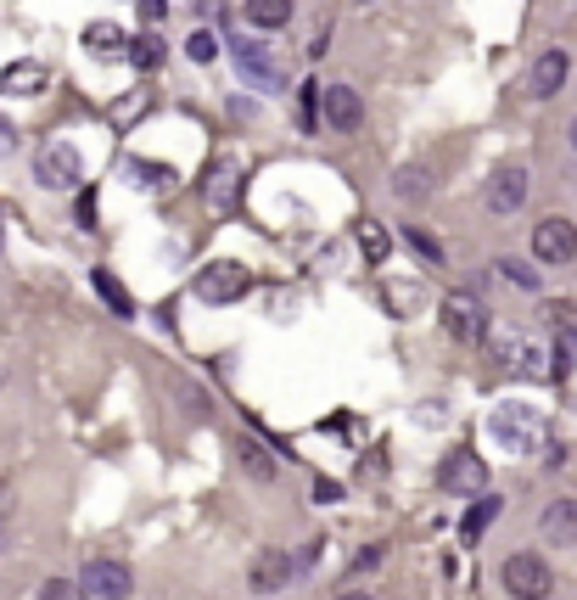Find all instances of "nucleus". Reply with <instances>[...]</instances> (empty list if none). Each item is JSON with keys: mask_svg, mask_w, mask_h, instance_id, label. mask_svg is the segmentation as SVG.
<instances>
[{"mask_svg": "<svg viewBox=\"0 0 577 600\" xmlns=\"http://www.w3.org/2000/svg\"><path fill=\"white\" fill-rule=\"evenodd\" d=\"M488 438L505 443V455H533L544 449V415L533 404H499L488 410Z\"/></svg>", "mask_w": 577, "mask_h": 600, "instance_id": "1", "label": "nucleus"}, {"mask_svg": "<svg viewBox=\"0 0 577 600\" xmlns=\"http://www.w3.org/2000/svg\"><path fill=\"white\" fill-rule=\"evenodd\" d=\"M499 584H505L510 600H544L549 589H555V578H549V561L544 556L516 550V556H505V567H499Z\"/></svg>", "mask_w": 577, "mask_h": 600, "instance_id": "2", "label": "nucleus"}, {"mask_svg": "<svg viewBox=\"0 0 577 600\" xmlns=\"http://www.w3.org/2000/svg\"><path fill=\"white\" fill-rule=\"evenodd\" d=\"M191 292H197L202 303H213V309H225V303L253 292V275H247V264H236V258H219V264H208V270L197 275Z\"/></svg>", "mask_w": 577, "mask_h": 600, "instance_id": "3", "label": "nucleus"}, {"mask_svg": "<svg viewBox=\"0 0 577 600\" xmlns=\"http://www.w3.org/2000/svg\"><path fill=\"white\" fill-rule=\"evenodd\" d=\"M34 174H40V186H51V191H73L85 180V158H79L73 141H45L40 158H34Z\"/></svg>", "mask_w": 577, "mask_h": 600, "instance_id": "4", "label": "nucleus"}, {"mask_svg": "<svg viewBox=\"0 0 577 600\" xmlns=\"http://www.w3.org/2000/svg\"><path fill=\"white\" fill-rule=\"evenodd\" d=\"M230 57H236V73L247 79V85L269 90V96H281L286 73H281V62H275V51H269L264 40H236V45H230Z\"/></svg>", "mask_w": 577, "mask_h": 600, "instance_id": "5", "label": "nucleus"}, {"mask_svg": "<svg viewBox=\"0 0 577 600\" xmlns=\"http://www.w3.org/2000/svg\"><path fill=\"white\" fill-rule=\"evenodd\" d=\"M533 258L538 264H572L577 258V225L561 214H549L533 225Z\"/></svg>", "mask_w": 577, "mask_h": 600, "instance_id": "6", "label": "nucleus"}, {"mask_svg": "<svg viewBox=\"0 0 577 600\" xmlns=\"http://www.w3.org/2000/svg\"><path fill=\"white\" fill-rule=\"evenodd\" d=\"M437 483L449 488V494H482V488H488V460L471 455V449H454V455H443V466H437Z\"/></svg>", "mask_w": 577, "mask_h": 600, "instance_id": "7", "label": "nucleus"}, {"mask_svg": "<svg viewBox=\"0 0 577 600\" xmlns=\"http://www.w3.org/2000/svg\"><path fill=\"white\" fill-rule=\"evenodd\" d=\"M443 326H449V337H460V343H477L482 331H488V309H482V298H471V292H454V298H443Z\"/></svg>", "mask_w": 577, "mask_h": 600, "instance_id": "8", "label": "nucleus"}, {"mask_svg": "<svg viewBox=\"0 0 577 600\" xmlns=\"http://www.w3.org/2000/svg\"><path fill=\"white\" fill-rule=\"evenodd\" d=\"M493 348H499V359H505L516 376H533V382H549V376H555V359H549L538 343H527V337H499Z\"/></svg>", "mask_w": 577, "mask_h": 600, "instance_id": "9", "label": "nucleus"}, {"mask_svg": "<svg viewBox=\"0 0 577 600\" xmlns=\"http://www.w3.org/2000/svg\"><path fill=\"white\" fill-rule=\"evenodd\" d=\"M79 584L90 589V595H101V600H129L135 595V572L124 567V561H90L85 567V578H79Z\"/></svg>", "mask_w": 577, "mask_h": 600, "instance_id": "10", "label": "nucleus"}, {"mask_svg": "<svg viewBox=\"0 0 577 600\" xmlns=\"http://www.w3.org/2000/svg\"><path fill=\"white\" fill-rule=\"evenodd\" d=\"M566 73H572V57H566L561 45H549V51H538V62H533V73H527V90L533 96H555V90L566 85Z\"/></svg>", "mask_w": 577, "mask_h": 600, "instance_id": "11", "label": "nucleus"}, {"mask_svg": "<svg viewBox=\"0 0 577 600\" xmlns=\"http://www.w3.org/2000/svg\"><path fill=\"white\" fill-rule=\"evenodd\" d=\"M521 202H527V169H521V163H505V169L488 180V208L493 214H516Z\"/></svg>", "mask_w": 577, "mask_h": 600, "instance_id": "12", "label": "nucleus"}, {"mask_svg": "<svg viewBox=\"0 0 577 600\" xmlns=\"http://www.w3.org/2000/svg\"><path fill=\"white\" fill-rule=\"evenodd\" d=\"M286 578H292V556L286 550H258L253 572H247V589L253 595H275V589H286Z\"/></svg>", "mask_w": 577, "mask_h": 600, "instance_id": "13", "label": "nucleus"}, {"mask_svg": "<svg viewBox=\"0 0 577 600\" xmlns=\"http://www.w3.org/2000/svg\"><path fill=\"white\" fill-rule=\"evenodd\" d=\"M538 533H544L549 544H577V500L572 494H561V500H549L544 511H538Z\"/></svg>", "mask_w": 577, "mask_h": 600, "instance_id": "14", "label": "nucleus"}, {"mask_svg": "<svg viewBox=\"0 0 577 600\" xmlns=\"http://www.w3.org/2000/svg\"><path fill=\"white\" fill-rule=\"evenodd\" d=\"M320 107H325V124L331 129H359V118H365V101H359L353 85H331L320 96Z\"/></svg>", "mask_w": 577, "mask_h": 600, "instance_id": "15", "label": "nucleus"}, {"mask_svg": "<svg viewBox=\"0 0 577 600\" xmlns=\"http://www.w3.org/2000/svg\"><path fill=\"white\" fill-rule=\"evenodd\" d=\"M45 85H51L45 62H12L0 73V96H45Z\"/></svg>", "mask_w": 577, "mask_h": 600, "instance_id": "16", "label": "nucleus"}, {"mask_svg": "<svg viewBox=\"0 0 577 600\" xmlns=\"http://www.w3.org/2000/svg\"><path fill=\"white\" fill-rule=\"evenodd\" d=\"M247 23L253 29H286L292 23V0H247Z\"/></svg>", "mask_w": 577, "mask_h": 600, "instance_id": "17", "label": "nucleus"}, {"mask_svg": "<svg viewBox=\"0 0 577 600\" xmlns=\"http://www.w3.org/2000/svg\"><path fill=\"white\" fill-rule=\"evenodd\" d=\"M90 281H96L101 303H107V309H113L118 320H129V315H135V303H129V292H124V286H118V275H113V270H96V275H90Z\"/></svg>", "mask_w": 577, "mask_h": 600, "instance_id": "18", "label": "nucleus"}, {"mask_svg": "<svg viewBox=\"0 0 577 600\" xmlns=\"http://www.w3.org/2000/svg\"><path fill=\"white\" fill-rule=\"evenodd\" d=\"M85 45L96 51V57H118V51H129V40H124V29H118V23H90V29H85Z\"/></svg>", "mask_w": 577, "mask_h": 600, "instance_id": "19", "label": "nucleus"}, {"mask_svg": "<svg viewBox=\"0 0 577 600\" xmlns=\"http://www.w3.org/2000/svg\"><path fill=\"white\" fill-rule=\"evenodd\" d=\"M499 505H505V500H488V494H482V500L465 511V522H460V544H477L482 528H488L493 516H499Z\"/></svg>", "mask_w": 577, "mask_h": 600, "instance_id": "20", "label": "nucleus"}, {"mask_svg": "<svg viewBox=\"0 0 577 600\" xmlns=\"http://www.w3.org/2000/svg\"><path fill=\"white\" fill-rule=\"evenodd\" d=\"M359 247H365V258H370V264H381V258L393 253V242H387V225L365 219V225H359Z\"/></svg>", "mask_w": 577, "mask_h": 600, "instance_id": "21", "label": "nucleus"}, {"mask_svg": "<svg viewBox=\"0 0 577 600\" xmlns=\"http://www.w3.org/2000/svg\"><path fill=\"white\" fill-rule=\"evenodd\" d=\"M393 191H398V197H404V202H421L426 191H432V174H426V169H398Z\"/></svg>", "mask_w": 577, "mask_h": 600, "instance_id": "22", "label": "nucleus"}, {"mask_svg": "<svg viewBox=\"0 0 577 600\" xmlns=\"http://www.w3.org/2000/svg\"><path fill=\"white\" fill-rule=\"evenodd\" d=\"M555 382H566V376L577 371V331H561V337H555Z\"/></svg>", "mask_w": 577, "mask_h": 600, "instance_id": "23", "label": "nucleus"}, {"mask_svg": "<svg viewBox=\"0 0 577 600\" xmlns=\"http://www.w3.org/2000/svg\"><path fill=\"white\" fill-rule=\"evenodd\" d=\"M544 326L561 337V331H577V303H566V298H549L544 303Z\"/></svg>", "mask_w": 577, "mask_h": 600, "instance_id": "24", "label": "nucleus"}, {"mask_svg": "<svg viewBox=\"0 0 577 600\" xmlns=\"http://www.w3.org/2000/svg\"><path fill=\"white\" fill-rule=\"evenodd\" d=\"M493 275H505V281H510V286H521V292H538L533 264H521V258H499V264H493Z\"/></svg>", "mask_w": 577, "mask_h": 600, "instance_id": "25", "label": "nucleus"}, {"mask_svg": "<svg viewBox=\"0 0 577 600\" xmlns=\"http://www.w3.org/2000/svg\"><path fill=\"white\" fill-rule=\"evenodd\" d=\"M129 62H135V68H157V62H163V40H152V34L129 40Z\"/></svg>", "mask_w": 577, "mask_h": 600, "instance_id": "26", "label": "nucleus"}, {"mask_svg": "<svg viewBox=\"0 0 577 600\" xmlns=\"http://www.w3.org/2000/svg\"><path fill=\"white\" fill-rule=\"evenodd\" d=\"M40 600H90V589L73 584V578H45V584H40Z\"/></svg>", "mask_w": 577, "mask_h": 600, "instance_id": "27", "label": "nucleus"}, {"mask_svg": "<svg viewBox=\"0 0 577 600\" xmlns=\"http://www.w3.org/2000/svg\"><path fill=\"white\" fill-rule=\"evenodd\" d=\"M404 242L415 247V253H421L426 264H443V247H437V242H432V236H426L421 225H409V230H404Z\"/></svg>", "mask_w": 577, "mask_h": 600, "instance_id": "28", "label": "nucleus"}, {"mask_svg": "<svg viewBox=\"0 0 577 600\" xmlns=\"http://www.w3.org/2000/svg\"><path fill=\"white\" fill-rule=\"evenodd\" d=\"M241 460H247V472L253 477H275V466H269V455L258 449V443H241Z\"/></svg>", "mask_w": 577, "mask_h": 600, "instance_id": "29", "label": "nucleus"}, {"mask_svg": "<svg viewBox=\"0 0 577 600\" xmlns=\"http://www.w3.org/2000/svg\"><path fill=\"white\" fill-rule=\"evenodd\" d=\"M185 51H191V62H213V57H219V40H213V34H191Z\"/></svg>", "mask_w": 577, "mask_h": 600, "instance_id": "30", "label": "nucleus"}, {"mask_svg": "<svg viewBox=\"0 0 577 600\" xmlns=\"http://www.w3.org/2000/svg\"><path fill=\"white\" fill-rule=\"evenodd\" d=\"M337 500H342V483L320 477V483H314V505H337Z\"/></svg>", "mask_w": 577, "mask_h": 600, "instance_id": "31", "label": "nucleus"}, {"mask_svg": "<svg viewBox=\"0 0 577 600\" xmlns=\"http://www.w3.org/2000/svg\"><path fill=\"white\" fill-rule=\"evenodd\" d=\"M213 208H230V169L213 174Z\"/></svg>", "mask_w": 577, "mask_h": 600, "instance_id": "32", "label": "nucleus"}, {"mask_svg": "<svg viewBox=\"0 0 577 600\" xmlns=\"http://www.w3.org/2000/svg\"><path fill=\"white\" fill-rule=\"evenodd\" d=\"M12 152H17V129L0 118V158H12Z\"/></svg>", "mask_w": 577, "mask_h": 600, "instance_id": "33", "label": "nucleus"}, {"mask_svg": "<svg viewBox=\"0 0 577 600\" xmlns=\"http://www.w3.org/2000/svg\"><path fill=\"white\" fill-rule=\"evenodd\" d=\"M141 12H146V17H152V23H157V17L169 12V6H163V0H141Z\"/></svg>", "mask_w": 577, "mask_h": 600, "instance_id": "34", "label": "nucleus"}, {"mask_svg": "<svg viewBox=\"0 0 577 600\" xmlns=\"http://www.w3.org/2000/svg\"><path fill=\"white\" fill-rule=\"evenodd\" d=\"M12 511V483H0V516Z\"/></svg>", "mask_w": 577, "mask_h": 600, "instance_id": "35", "label": "nucleus"}, {"mask_svg": "<svg viewBox=\"0 0 577 600\" xmlns=\"http://www.w3.org/2000/svg\"><path fill=\"white\" fill-rule=\"evenodd\" d=\"M337 600H370V595H365V589H348V595H337Z\"/></svg>", "mask_w": 577, "mask_h": 600, "instance_id": "36", "label": "nucleus"}, {"mask_svg": "<svg viewBox=\"0 0 577 600\" xmlns=\"http://www.w3.org/2000/svg\"><path fill=\"white\" fill-rule=\"evenodd\" d=\"M572 146H577V118H572Z\"/></svg>", "mask_w": 577, "mask_h": 600, "instance_id": "37", "label": "nucleus"}, {"mask_svg": "<svg viewBox=\"0 0 577 600\" xmlns=\"http://www.w3.org/2000/svg\"><path fill=\"white\" fill-rule=\"evenodd\" d=\"M0 242H6V236H0Z\"/></svg>", "mask_w": 577, "mask_h": 600, "instance_id": "38", "label": "nucleus"}, {"mask_svg": "<svg viewBox=\"0 0 577 600\" xmlns=\"http://www.w3.org/2000/svg\"><path fill=\"white\" fill-rule=\"evenodd\" d=\"M359 6H365V0H359Z\"/></svg>", "mask_w": 577, "mask_h": 600, "instance_id": "39", "label": "nucleus"}]
</instances>
